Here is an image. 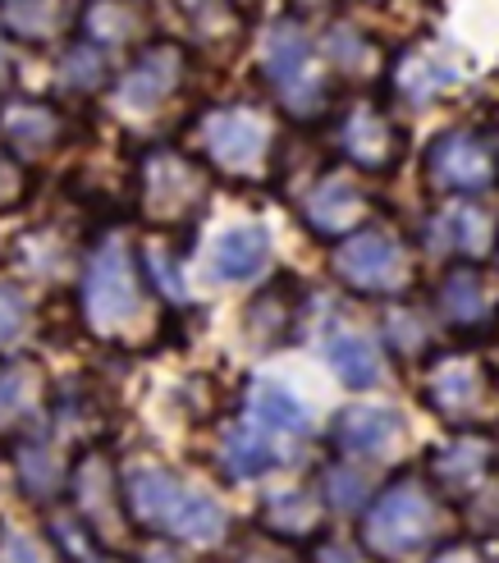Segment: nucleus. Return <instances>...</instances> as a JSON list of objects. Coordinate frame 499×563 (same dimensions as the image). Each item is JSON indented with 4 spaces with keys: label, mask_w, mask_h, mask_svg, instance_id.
I'll list each match as a JSON object with an SVG mask.
<instances>
[{
    "label": "nucleus",
    "mask_w": 499,
    "mask_h": 563,
    "mask_svg": "<svg viewBox=\"0 0 499 563\" xmlns=\"http://www.w3.org/2000/svg\"><path fill=\"white\" fill-rule=\"evenodd\" d=\"M312 545H317V554H312L317 563H372L363 545H353V541H325V531H321Z\"/></svg>",
    "instance_id": "nucleus-34"
},
{
    "label": "nucleus",
    "mask_w": 499,
    "mask_h": 563,
    "mask_svg": "<svg viewBox=\"0 0 499 563\" xmlns=\"http://www.w3.org/2000/svg\"><path fill=\"white\" fill-rule=\"evenodd\" d=\"M467 518H473L486 537H499V486L467 495Z\"/></svg>",
    "instance_id": "nucleus-33"
},
{
    "label": "nucleus",
    "mask_w": 499,
    "mask_h": 563,
    "mask_svg": "<svg viewBox=\"0 0 499 563\" xmlns=\"http://www.w3.org/2000/svg\"><path fill=\"white\" fill-rule=\"evenodd\" d=\"M270 266V234L262 224H230L225 234L211 243V275L215 279H257Z\"/></svg>",
    "instance_id": "nucleus-19"
},
{
    "label": "nucleus",
    "mask_w": 499,
    "mask_h": 563,
    "mask_svg": "<svg viewBox=\"0 0 499 563\" xmlns=\"http://www.w3.org/2000/svg\"><path fill=\"white\" fill-rule=\"evenodd\" d=\"M220 463H225L230 476L247 482V476H262L270 467H280V454L270 449L262 427H230L225 440H220Z\"/></svg>",
    "instance_id": "nucleus-25"
},
{
    "label": "nucleus",
    "mask_w": 499,
    "mask_h": 563,
    "mask_svg": "<svg viewBox=\"0 0 499 563\" xmlns=\"http://www.w3.org/2000/svg\"><path fill=\"white\" fill-rule=\"evenodd\" d=\"M0 563H46V554L27 541V537H19V531H10L5 541H0Z\"/></svg>",
    "instance_id": "nucleus-36"
},
{
    "label": "nucleus",
    "mask_w": 499,
    "mask_h": 563,
    "mask_svg": "<svg viewBox=\"0 0 499 563\" xmlns=\"http://www.w3.org/2000/svg\"><path fill=\"white\" fill-rule=\"evenodd\" d=\"M124 509L137 527L147 531H165V537H179L192 545H211L225 531V509L211 499L188 490L175 472L165 467H133L124 476Z\"/></svg>",
    "instance_id": "nucleus-1"
},
{
    "label": "nucleus",
    "mask_w": 499,
    "mask_h": 563,
    "mask_svg": "<svg viewBox=\"0 0 499 563\" xmlns=\"http://www.w3.org/2000/svg\"><path fill=\"white\" fill-rule=\"evenodd\" d=\"M385 330H390V340H395L399 353H422V349L431 344L426 321H422L418 312H408V307H395L390 321H385Z\"/></svg>",
    "instance_id": "nucleus-30"
},
{
    "label": "nucleus",
    "mask_w": 499,
    "mask_h": 563,
    "mask_svg": "<svg viewBox=\"0 0 499 563\" xmlns=\"http://www.w3.org/2000/svg\"><path fill=\"white\" fill-rule=\"evenodd\" d=\"M5 23L27 42H51L65 23L60 0H5Z\"/></svg>",
    "instance_id": "nucleus-27"
},
{
    "label": "nucleus",
    "mask_w": 499,
    "mask_h": 563,
    "mask_svg": "<svg viewBox=\"0 0 499 563\" xmlns=\"http://www.w3.org/2000/svg\"><path fill=\"white\" fill-rule=\"evenodd\" d=\"M262 527L270 531V537H285L289 545H302V541H317L321 537V499L308 495V490H289V495H275L266 499L262 509Z\"/></svg>",
    "instance_id": "nucleus-22"
},
{
    "label": "nucleus",
    "mask_w": 499,
    "mask_h": 563,
    "mask_svg": "<svg viewBox=\"0 0 499 563\" xmlns=\"http://www.w3.org/2000/svg\"><path fill=\"white\" fill-rule=\"evenodd\" d=\"M325 51L335 55L344 69H363L367 65V42L353 33V27H330L325 33Z\"/></svg>",
    "instance_id": "nucleus-32"
},
{
    "label": "nucleus",
    "mask_w": 499,
    "mask_h": 563,
    "mask_svg": "<svg viewBox=\"0 0 499 563\" xmlns=\"http://www.w3.org/2000/svg\"><path fill=\"white\" fill-rule=\"evenodd\" d=\"M179 10L188 19H198V23H215L220 14L230 10V0H179Z\"/></svg>",
    "instance_id": "nucleus-37"
},
{
    "label": "nucleus",
    "mask_w": 499,
    "mask_h": 563,
    "mask_svg": "<svg viewBox=\"0 0 499 563\" xmlns=\"http://www.w3.org/2000/svg\"><path fill=\"white\" fill-rule=\"evenodd\" d=\"M403 247L380 234V230H357V234H344L340 247H335V275L353 294H395L403 285Z\"/></svg>",
    "instance_id": "nucleus-6"
},
{
    "label": "nucleus",
    "mask_w": 499,
    "mask_h": 563,
    "mask_svg": "<svg viewBox=\"0 0 499 563\" xmlns=\"http://www.w3.org/2000/svg\"><path fill=\"white\" fill-rule=\"evenodd\" d=\"M298 317H302L298 279H275L247 307V330L257 334V349H280L298 334Z\"/></svg>",
    "instance_id": "nucleus-18"
},
{
    "label": "nucleus",
    "mask_w": 499,
    "mask_h": 563,
    "mask_svg": "<svg viewBox=\"0 0 499 563\" xmlns=\"http://www.w3.org/2000/svg\"><path fill=\"white\" fill-rule=\"evenodd\" d=\"M23 399V376L19 372H0V417L14 412Z\"/></svg>",
    "instance_id": "nucleus-38"
},
{
    "label": "nucleus",
    "mask_w": 499,
    "mask_h": 563,
    "mask_svg": "<svg viewBox=\"0 0 499 563\" xmlns=\"http://www.w3.org/2000/svg\"><path fill=\"white\" fill-rule=\"evenodd\" d=\"M143 262H133V252L124 243H101V252L88 266V285H82V312L97 330H124L137 307H143Z\"/></svg>",
    "instance_id": "nucleus-4"
},
{
    "label": "nucleus",
    "mask_w": 499,
    "mask_h": 563,
    "mask_svg": "<svg viewBox=\"0 0 499 563\" xmlns=\"http://www.w3.org/2000/svg\"><path fill=\"white\" fill-rule=\"evenodd\" d=\"M234 563H289L280 550H247V554H239Z\"/></svg>",
    "instance_id": "nucleus-40"
},
{
    "label": "nucleus",
    "mask_w": 499,
    "mask_h": 563,
    "mask_svg": "<svg viewBox=\"0 0 499 563\" xmlns=\"http://www.w3.org/2000/svg\"><path fill=\"white\" fill-rule=\"evenodd\" d=\"M143 27H147V14H143V5H133V0H88V10H82V33L101 51L137 42Z\"/></svg>",
    "instance_id": "nucleus-23"
},
{
    "label": "nucleus",
    "mask_w": 499,
    "mask_h": 563,
    "mask_svg": "<svg viewBox=\"0 0 499 563\" xmlns=\"http://www.w3.org/2000/svg\"><path fill=\"white\" fill-rule=\"evenodd\" d=\"M23 325H27V302L19 289L0 285V344H19L23 340Z\"/></svg>",
    "instance_id": "nucleus-31"
},
{
    "label": "nucleus",
    "mask_w": 499,
    "mask_h": 563,
    "mask_svg": "<svg viewBox=\"0 0 499 563\" xmlns=\"http://www.w3.org/2000/svg\"><path fill=\"white\" fill-rule=\"evenodd\" d=\"M422 170H426V184L435 192H454V197L481 192V188L495 184V152L486 147L481 133L450 129L426 147Z\"/></svg>",
    "instance_id": "nucleus-5"
},
{
    "label": "nucleus",
    "mask_w": 499,
    "mask_h": 563,
    "mask_svg": "<svg viewBox=\"0 0 499 563\" xmlns=\"http://www.w3.org/2000/svg\"><path fill=\"white\" fill-rule=\"evenodd\" d=\"M247 408H253V427L275 431V435H308L312 431V412L298 394L280 380H257L247 394Z\"/></svg>",
    "instance_id": "nucleus-20"
},
{
    "label": "nucleus",
    "mask_w": 499,
    "mask_h": 563,
    "mask_svg": "<svg viewBox=\"0 0 499 563\" xmlns=\"http://www.w3.org/2000/svg\"><path fill=\"white\" fill-rule=\"evenodd\" d=\"M344 152L363 165V170H395L403 156V133L395 129L390 115L380 110H353L344 120Z\"/></svg>",
    "instance_id": "nucleus-17"
},
{
    "label": "nucleus",
    "mask_w": 499,
    "mask_h": 563,
    "mask_svg": "<svg viewBox=\"0 0 499 563\" xmlns=\"http://www.w3.org/2000/svg\"><path fill=\"white\" fill-rule=\"evenodd\" d=\"M317 499L335 514H357L367 504V476L353 463H325V472L317 476Z\"/></svg>",
    "instance_id": "nucleus-26"
},
{
    "label": "nucleus",
    "mask_w": 499,
    "mask_h": 563,
    "mask_svg": "<svg viewBox=\"0 0 499 563\" xmlns=\"http://www.w3.org/2000/svg\"><path fill=\"white\" fill-rule=\"evenodd\" d=\"M60 82L74 92H97L106 82V55L97 42H82V46H69L65 60H60Z\"/></svg>",
    "instance_id": "nucleus-28"
},
{
    "label": "nucleus",
    "mask_w": 499,
    "mask_h": 563,
    "mask_svg": "<svg viewBox=\"0 0 499 563\" xmlns=\"http://www.w3.org/2000/svg\"><path fill=\"white\" fill-rule=\"evenodd\" d=\"M490 467H495V449H490L486 431H473V435H463L458 444L431 449V454H426L431 486L445 490V495H458V499H467L473 490H481V482L490 476Z\"/></svg>",
    "instance_id": "nucleus-14"
},
{
    "label": "nucleus",
    "mask_w": 499,
    "mask_h": 563,
    "mask_svg": "<svg viewBox=\"0 0 499 563\" xmlns=\"http://www.w3.org/2000/svg\"><path fill=\"white\" fill-rule=\"evenodd\" d=\"M137 184H143V207L147 216L160 220H179L202 202L207 192V175L179 152H152L137 165Z\"/></svg>",
    "instance_id": "nucleus-8"
},
{
    "label": "nucleus",
    "mask_w": 499,
    "mask_h": 563,
    "mask_svg": "<svg viewBox=\"0 0 499 563\" xmlns=\"http://www.w3.org/2000/svg\"><path fill=\"white\" fill-rule=\"evenodd\" d=\"M435 312L445 317L458 334H477V330H495L499 312L490 307L486 279L473 262H458L435 279Z\"/></svg>",
    "instance_id": "nucleus-12"
},
{
    "label": "nucleus",
    "mask_w": 499,
    "mask_h": 563,
    "mask_svg": "<svg viewBox=\"0 0 499 563\" xmlns=\"http://www.w3.org/2000/svg\"><path fill=\"white\" fill-rule=\"evenodd\" d=\"M262 69H266V82L275 88V97H280L285 110L298 120L317 115L330 97L321 65H317V42L298 19L270 23V33L262 42Z\"/></svg>",
    "instance_id": "nucleus-2"
},
{
    "label": "nucleus",
    "mask_w": 499,
    "mask_h": 563,
    "mask_svg": "<svg viewBox=\"0 0 499 563\" xmlns=\"http://www.w3.org/2000/svg\"><path fill=\"white\" fill-rule=\"evenodd\" d=\"M293 5H317V0H293Z\"/></svg>",
    "instance_id": "nucleus-42"
},
{
    "label": "nucleus",
    "mask_w": 499,
    "mask_h": 563,
    "mask_svg": "<svg viewBox=\"0 0 499 563\" xmlns=\"http://www.w3.org/2000/svg\"><path fill=\"white\" fill-rule=\"evenodd\" d=\"M179 82H184V51L170 42H156L137 55L133 69L120 78L115 106L129 110V115H152V110H160L179 92Z\"/></svg>",
    "instance_id": "nucleus-10"
},
{
    "label": "nucleus",
    "mask_w": 499,
    "mask_h": 563,
    "mask_svg": "<svg viewBox=\"0 0 499 563\" xmlns=\"http://www.w3.org/2000/svg\"><path fill=\"white\" fill-rule=\"evenodd\" d=\"M431 372H426V389L422 399L426 408H435L445 421H467V412H477L490 394V367L467 353H435L426 357Z\"/></svg>",
    "instance_id": "nucleus-7"
},
{
    "label": "nucleus",
    "mask_w": 499,
    "mask_h": 563,
    "mask_svg": "<svg viewBox=\"0 0 499 563\" xmlns=\"http://www.w3.org/2000/svg\"><path fill=\"white\" fill-rule=\"evenodd\" d=\"M19 472H23V486L33 495H51L65 482V463L55 459L46 444H23L19 449Z\"/></svg>",
    "instance_id": "nucleus-29"
},
{
    "label": "nucleus",
    "mask_w": 499,
    "mask_h": 563,
    "mask_svg": "<svg viewBox=\"0 0 499 563\" xmlns=\"http://www.w3.org/2000/svg\"><path fill=\"white\" fill-rule=\"evenodd\" d=\"M426 243L435 252H454L463 262H481L495 247V216L473 202V197H454L450 207H440L426 224Z\"/></svg>",
    "instance_id": "nucleus-11"
},
{
    "label": "nucleus",
    "mask_w": 499,
    "mask_h": 563,
    "mask_svg": "<svg viewBox=\"0 0 499 563\" xmlns=\"http://www.w3.org/2000/svg\"><path fill=\"white\" fill-rule=\"evenodd\" d=\"M60 110L46 101H5L0 106V137L10 143V152L19 161H37L60 143Z\"/></svg>",
    "instance_id": "nucleus-16"
},
{
    "label": "nucleus",
    "mask_w": 499,
    "mask_h": 563,
    "mask_svg": "<svg viewBox=\"0 0 499 563\" xmlns=\"http://www.w3.org/2000/svg\"><path fill=\"white\" fill-rule=\"evenodd\" d=\"M19 192H23V165H19V156H14V152L0 147V207L14 202Z\"/></svg>",
    "instance_id": "nucleus-35"
},
{
    "label": "nucleus",
    "mask_w": 499,
    "mask_h": 563,
    "mask_svg": "<svg viewBox=\"0 0 499 563\" xmlns=\"http://www.w3.org/2000/svg\"><path fill=\"white\" fill-rule=\"evenodd\" d=\"M202 143H207V156L220 165V170L247 175V170H257V165L266 161L270 129H266V120L253 115V110L225 106V110H211V115H207Z\"/></svg>",
    "instance_id": "nucleus-9"
},
{
    "label": "nucleus",
    "mask_w": 499,
    "mask_h": 563,
    "mask_svg": "<svg viewBox=\"0 0 499 563\" xmlns=\"http://www.w3.org/2000/svg\"><path fill=\"white\" fill-rule=\"evenodd\" d=\"M454 82V69L440 60V51L431 46H412L399 55V65H395V88L408 97V101H426L435 92H445Z\"/></svg>",
    "instance_id": "nucleus-24"
},
{
    "label": "nucleus",
    "mask_w": 499,
    "mask_h": 563,
    "mask_svg": "<svg viewBox=\"0 0 499 563\" xmlns=\"http://www.w3.org/2000/svg\"><path fill=\"white\" fill-rule=\"evenodd\" d=\"M363 188L344 175H325L312 184V192L302 197V220H308V230L325 243H340L344 234L357 230V220H363Z\"/></svg>",
    "instance_id": "nucleus-13"
},
{
    "label": "nucleus",
    "mask_w": 499,
    "mask_h": 563,
    "mask_svg": "<svg viewBox=\"0 0 499 563\" xmlns=\"http://www.w3.org/2000/svg\"><path fill=\"white\" fill-rule=\"evenodd\" d=\"M325 362L335 367V376L348 385V389H372L380 385L385 376V362H380V349L357 330H335L325 340Z\"/></svg>",
    "instance_id": "nucleus-21"
},
{
    "label": "nucleus",
    "mask_w": 499,
    "mask_h": 563,
    "mask_svg": "<svg viewBox=\"0 0 499 563\" xmlns=\"http://www.w3.org/2000/svg\"><path fill=\"white\" fill-rule=\"evenodd\" d=\"M5 65H10V55H5V42H0V78H5Z\"/></svg>",
    "instance_id": "nucleus-41"
},
{
    "label": "nucleus",
    "mask_w": 499,
    "mask_h": 563,
    "mask_svg": "<svg viewBox=\"0 0 499 563\" xmlns=\"http://www.w3.org/2000/svg\"><path fill=\"white\" fill-rule=\"evenodd\" d=\"M330 440L353 459H385L403 440V421L395 408H344L330 427Z\"/></svg>",
    "instance_id": "nucleus-15"
},
{
    "label": "nucleus",
    "mask_w": 499,
    "mask_h": 563,
    "mask_svg": "<svg viewBox=\"0 0 499 563\" xmlns=\"http://www.w3.org/2000/svg\"><path fill=\"white\" fill-rule=\"evenodd\" d=\"M431 537H435V504L412 482H395L390 490H380L363 518V545L385 559L422 554Z\"/></svg>",
    "instance_id": "nucleus-3"
},
{
    "label": "nucleus",
    "mask_w": 499,
    "mask_h": 563,
    "mask_svg": "<svg viewBox=\"0 0 499 563\" xmlns=\"http://www.w3.org/2000/svg\"><path fill=\"white\" fill-rule=\"evenodd\" d=\"M431 563H486L473 545H463V541H454V545H445V550H440Z\"/></svg>",
    "instance_id": "nucleus-39"
}]
</instances>
